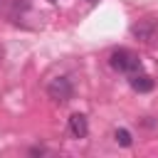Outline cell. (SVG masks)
Here are the masks:
<instances>
[{
  "label": "cell",
  "instance_id": "1",
  "mask_svg": "<svg viewBox=\"0 0 158 158\" xmlns=\"http://www.w3.org/2000/svg\"><path fill=\"white\" fill-rule=\"evenodd\" d=\"M109 64H111V69H116L121 74H136V72H141L138 54L131 52V49H123V47L121 49H114L109 54Z\"/></svg>",
  "mask_w": 158,
  "mask_h": 158
},
{
  "label": "cell",
  "instance_id": "4",
  "mask_svg": "<svg viewBox=\"0 0 158 158\" xmlns=\"http://www.w3.org/2000/svg\"><path fill=\"white\" fill-rule=\"evenodd\" d=\"M69 133L74 138H84L89 133V121H86L84 114H72L69 116Z\"/></svg>",
  "mask_w": 158,
  "mask_h": 158
},
{
  "label": "cell",
  "instance_id": "6",
  "mask_svg": "<svg viewBox=\"0 0 158 158\" xmlns=\"http://www.w3.org/2000/svg\"><path fill=\"white\" fill-rule=\"evenodd\" d=\"M49 2H57V0H49Z\"/></svg>",
  "mask_w": 158,
  "mask_h": 158
},
{
  "label": "cell",
  "instance_id": "3",
  "mask_svg": "<svg viewBox=\"0 0 158 158\" xmlns=\"http://www.w3.org/2000/svg\"><path fill=\"white\" fill-rule=\"evenodd\" d=\"M131 89L133 91H138V94H148V91H153V86H156V79L153 77H148V74H143V72H136V74H131Z\"/></svg>",
  "mask_w": 158,
  "mask_h": 158
},
{
  "label": "cell",
  "instance_id": "2",
  "mask_svg": "<svg viewBox=\"0 0 158 158\" xmlns=\"http://www.w3.org/2000/svg\"><path fill=\"white\" fill-rule=\"evenodd\" d=\"M47 94H49V99H54L59 104H67L72 99V94H74V86H72V81L67 77H54L47 84Z\"/></svg>",
  "mask_w": 158,
  "mask_h": 158
},
{
  "label": "cell",
  "instance_id": "5",
  "mask_svg": "<svg viewBox=\"0 0 158 158\" xmlns=\"http://www.w3.org/2000/svg\"><path fill=\"white\" fill-rule=\"evenodd\" d=\"M114 141H116L121 148H128V146L133 143V136H131L128 128H116V131H114Z\"/></svg>",
  "mask_w": 158,
  "mask_h": 158
}]
</instances>
